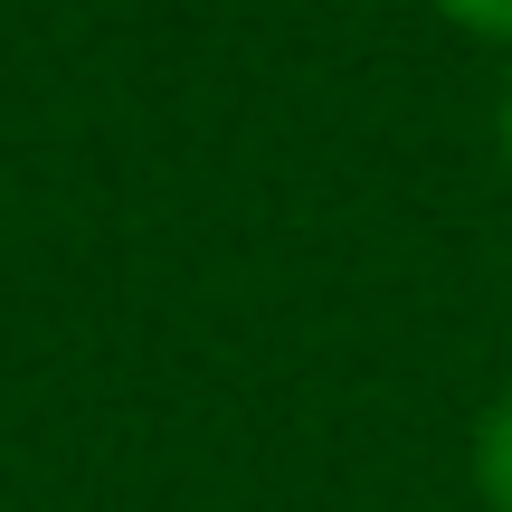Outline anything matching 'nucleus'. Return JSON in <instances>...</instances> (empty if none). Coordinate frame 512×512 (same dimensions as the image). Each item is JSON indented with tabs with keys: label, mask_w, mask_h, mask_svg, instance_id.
Returning <instances> with one entry per match:
<instances>
[{
	"label": "nucleus",
	"mask_w": 512,
	"mask_h": 512,
	"mask_svg": "<svg viewBox=\"0 0 512 512\" xmlns=\"http://www.w3.org/2000/svg\"><path fill=\"white\" fill-rule=\"evenodd\" d=\"M475 503L484 512H512V389L475 418Z\"/></svg>",
	"instance_id": "nucleus-1"
},
{
	"label": "nucleus",
	"mask_w": 512,
	"mask_h": 512,
	"mask_svg": "<svg viewBox=\"0 0 512 512\" xmlns=\"http://www.w3.org/2000/svg\"><path fill=\"white\" fill-rule=\"evenodd\" d=\"M494 133H503V162H512V76H503V114H494Z\"/></svg>",
	"instance_id": "nucleus-3"
},
{
	"label": "nucleus",
	"mask_w": 512,
	"mask_h": 512,
	"mask_svg": "<svg viewBox=\"0 0 512 512\" xmlns=\"http://www.w3.org/2000/svg\"><path fill=\"white\" fill-rule=\"evenodd\" d=\"M437 19H446V29H465V38L512 48V0H437Z\"/></svg>",
	"instance_id": "nucleus-2"
}]
</instances>
